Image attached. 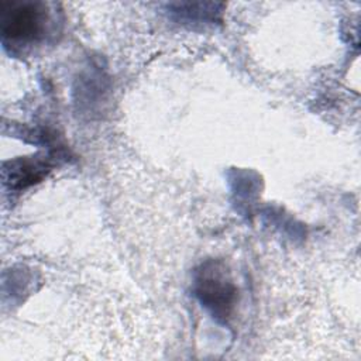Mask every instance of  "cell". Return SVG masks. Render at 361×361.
Here are the masks:
<instances>
[{
    "instance_id": "6da1fadb",
    "label": "cell",
    "mask_w": 361,
    "mask_h": 361,
    "mask_svg": "<svg viewBox=\"0 0 361 361\" xmlns=\"http://www.w3.org/2000/svg\"><path fill=\"white\" fill-rule=\"evenodd\" d=\"M49 14L41 1H1L0 23L4 42L31 45L41 41L48 30Z\"/></svg>"
},
{
    "instance_id": "7a4b0ae2",
    "label": "cell",
    "mask_w": 361,
    "mask_h": 361,
    "mask_svg": "<svg viewBox=\"0 0 361 361\" xmlns=\"http://www.w3.org/2000/svg\"><path fill=\"white\" fill-rule=\"evenodd\" d=\"M196 295L216 317L226 319L235 300V288L216 265L204 267L196 278Z\"/></svg>"
}]
</instances>
